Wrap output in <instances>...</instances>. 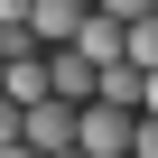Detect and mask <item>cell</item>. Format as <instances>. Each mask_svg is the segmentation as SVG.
<instances>
[{"label":"cell","mask_w":158,"mask_h":158,"mask_svg":"<svg viewBox=\"0 0 158 158\" xmlns=\"http://www.w3.org/2000/svg\"><path fill=\"white\" fill-rule=\"evenodd\" d=\"M139 112H149V121H158V74H149V102H139Z\"/></svg>","instance_id":"cell-10"},{"label":"cell","mask_w":158,"mask_h":158,"mask_svg":"<svg viewBox=\"0 0 158 158\" xmlns=\"http://www.w3.org/2000/svg\"><path fill=\"white\" fill-rule=\"evenodd\" d=\"M102 10H112L121 28H139V19H158V0H102Z\"/></svg>","instance_id":"cell-8"},{"label":"cell","mask_w":158,"mask_h":158,"mask_svg":"<svg viewBox=\"0 0 158 158\" xmlns=\"http://www.w3.org/2000/svg\"><path fill=\"white\" fill-rule=\"evenodd\" d=\"M130 139H139V112L84 102V121H74V149H84V158H130Z\"/></svg>","instance_id":"cell-1"},{"label":"cell","mask_w":158,"mask_h":158,"mask_svg":"<svg viewBox=\"0 0 158 158\" xmlns=\"http://www.w3.org/2000/svg\"><path fill=\"white\" fill-rule=\"evenodd\" d=\"M84 19H93V0H28L37 47H74V37H84Z\"/></svg>","instance_id":"cell-3"},{"label":"cell","mask_w":158,"mask_h":158,"mask_svg":"<svg viewBox=\"0 0 158 158\" xmlns=\"http://www.w3.org/2000/svg\"><path fill=\"white\" fill-rule=\"evenodd\" d=\"M130 65H139V74H158V19H139V28H130Z\"/></svg>","instance_id":"cell-6"},{"label":"cell","mask_w":158,"mask_h":158,"mask_svg":"<svg viewBox=\"0 0 158 158\" xmlns=\"http://www.w3.org/2000/svg\"><path fill=\"white\" fill-rule=\"evenodd\" d=\"M0 149H28V112L19 102H0Z\"/></svg>","instance_id":"cell-7"},{"label":"cell","mask_w":158,"mask_h":158,"mask_svg":"<svg viewBox=\"0 0 158 158\" xmlns=\"http://www.w3.org/2000/svg\"><path fill=\"white\" fill-rule=\"evenodd\" d=\"M74 121H84L74 102H28V149H37V158H65V149H74Z\"/></svg>","instance_id":"cell-4"},{"label":"cell","mask_w":158,"mask_h":158,"mask_svg":"<svg viewBox=\"0 0 158 158\" xmlns=\"http://www.w3.org/2000/svg\"><path fill=\"white\" fill-rule=\"evenodd\" d=\"M0 158H37V149H0Z\"/></svg>","instance_id":"cell-12"},{"label":"cell","mask_w":158,"mask_h":158,"mask_svg":"<svg viewBox=\"0 0 158 158\" xmlns=\"http://www.w3.org/2000/svg\"><path fill=\"white\" fill-rule=\"evenodd\" d=\"M0 102H10V56H0Z\"/></svg>","instance_id":"cell-11"},{"label":"cell","mask_w":158,"mask_h":158,"mask_svg":"<svg viewBox=\"0 0 158 158\" xmlns=\"http://www.w3.org/2000/svg\"><path fill=\"white\" fill-rule=\"evenodd\" d=\"M47 84H56V102H74V112H84V102L102 93V65H93L84 47H56V56H47Z\"/></svg>","instance_id":"cell-2"},{"label":"cell","mask_w":158,"mask_h":158,"mask_svg":"<svg viewBox=\"0 0 158 158\" xmlns=\"http://www.w3.org/2000/svg\"><path fill=\"white\" fill-rule=\"evenodd\" d=\"M65 158H84V149H65Z\"/></svg>","instance_id":"cell-13"},{"label":"cell","mask_w":158,"mask_h":158,"mask_svg":"<svg viewBox=\"0 0 158 158\" xmlns=\"http://www.w3.org/2000/svg\"><path fill=\"white\" fill-rule=\"evenodd\" d=\"M74 47H84L93 65H130V28L102 10V0H93V19H84V37H74Z\"/></svg>","instance_id":"cell-5"},{"label":"cell","mask_w":158,"mask_h":158,"mask_svg":"<svg viewBox=\"0 0 158 158\" xmlns=\"http://www.w3.org/2000/svg\"><path fill=\"white\" fill-rule=\"evenodd\" d=\"M130 158H158V121L139 112V139H130Z\"/></svg>","instance_id":"cell-9"}]
</instances>
